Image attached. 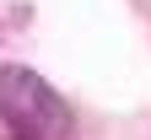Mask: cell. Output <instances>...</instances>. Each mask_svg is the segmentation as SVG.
<instances>
[{
	"mask_svg": "<svg viewBox=\"0 0 151 140\" xmlns=\"http://www.w3.org/2000/svg\"><path fill=\"white\" fill-rule=\"evenodd\" d=\"M0 118L16 140H65L70 135V108L60 103V92L22 65H0Z\"/></svg>",
	"mask_w": 151,
	"mask_h": 140,
	"instance_id": "1",
	"label": "cell"
}]
</instances>
